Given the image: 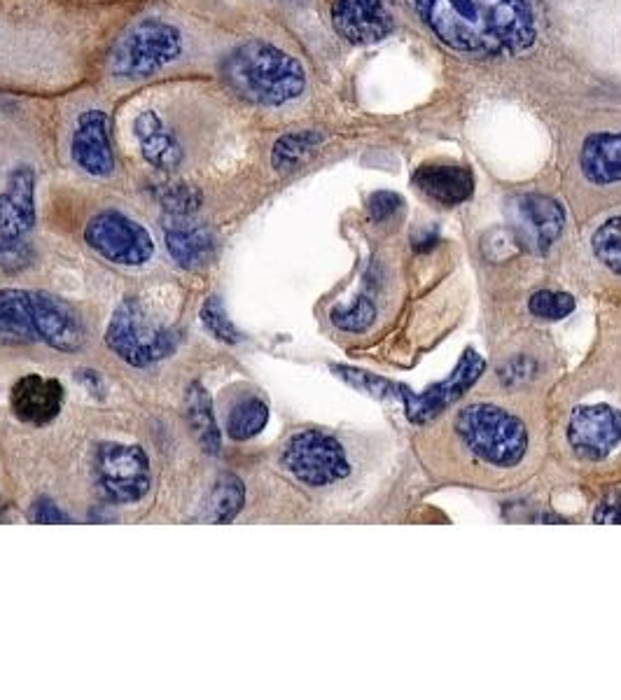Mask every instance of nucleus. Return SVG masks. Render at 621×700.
I'll return each instance as SVG.
<instances>
[{
	"instance_id": "26",
	"label": "nucleus",
	"mask_w": 621,
	"mask_h": 700,
	"mask_svg": "<svg viewBox=\"0 0 621 700\" xmlns=\"http://www.w3.org/2000/svg\"><path fill=\"white\" fill-rule=\"evenodd\" d=\"M376 320V304L369 297H358L353 304L337 306L332 311V322L344 332H367Z\"/></svg>"
},
{
	"instance_id": "4",
	"label": "nucleus",
	"mask_w": 621,
	"mask_h": 700,
	"mask_svg": "<svg viewBox=\"0 0 621 700\" xmlns=\"http://www.w3.org/2000/svg\"><path fill=\"white\" fill-rule=\"evenodd\" d=\"M453 434L479 465L500 472L519 467L530 451L526 420L491 402L463 406L453 420Z\"/></svg>"
},
{
	"instance_id": "32",
	"label": "nucleus",
	"mask_w": 621,
	"mask_h": 700,
	"mask_svg": "<svg viewBox=\"0 0 621 700\" xmlns=\"http://www.w3.org/2000/svg\"><path fill=\"white\" fill-rule=\"evenodd\" d=\"M402 206V196H397L395 192H376L369 199V213L376 222H386L393 217Z\"/></svg>"
},
{
	"instance_id": "12",
	"label": "nucleus",
	"mask_w": 621,
	"mask_h": 700,
	"mask_svg": "<svg viewBox=\"0 0 621 700\" xmlns=\"http://www.w3.org/2000/svg\"><path fill=\"white\" fill-rule=\"evenodd\" d=\"M514 234L535 252H547L565 229L561 203L544 194H523L514 201Z\"/></svg>"
},
{
	"instance_id": "15",
	"label": "nucleus",
	"mask_w": 621,
	"mask_h": 700,
	"mask_svg": "<svg viewBox=\"0 0 621 700\" xmlns=\"http://www.w3.org/2000/svg\"><path fill=\"white\" fill-rule=\"evenodd\" d=\"M64 385L57 378L26 374L12 385L10 406L22 423L43 427L50 425L64 406Z\"/></svg>"
},
{
	"instance_id": "11",
	"label": "nucleus",
	"mask_w": 621,
	"mask_h": 700,
	"mask_svg": "<svg viewBox=\"0 0 621 700\" xmlns=\"http://www.w3.org/2000/svg\"><path fill=\"white\" fill-rule=\"evenodd\" d=\"M484 369L486 362L481 360V355L474 353V350H467V353L460 357L458 367L451 371V376L446 378V381L437 383L435 388H430L418 397L404 390L402 399L404 406H407L409 418L414 420V423H428V420L439 416V413L449 409L453 402H458V399L479 381Z\"/></svg>"
},
{
	"instance_id": "25",
	"label": "nucleus",
	"mask_w": 621,
	"mask_h": 700,
	"mask_svg": "<svg viewBox=\"0 0 621 700\" xmlns=\"http://www.w3.org/2000/svg\"><path fill=\"white\" fill-rule=\"evenodd\" d=\"M591 250L603 269L621 278V215L610 217L593 231Z\"/></svg>"
},
{
	"instance_id": "7",
	"label": "nucleus",
	"mask_w": 621,
	"mask_h": 700,
	"mask_svg": "<svg viewBox=\"0 0 621 700\" xmlns=\"http://www.w3.org/2000/svg\"><path fill=\"white\" fill-rule=\"evenodd\" d=\"M283 467L302 481L304 486L325 488L351 472V462L344 446L332 434L320 430H304L292 437L283 448Z\"/></svg>"
},
{
	"instance_id": "33",
	"label": "nucleus",
	"mask_w": 621,
	"mask_h": 700,
	"mask_svg": "<svg viewBox=\"0 0 621 700\" xmlns=\"http://www.w3.org/2000/svg\"><path fill=\"white\" fill-rule=\"evenodd\" d=\"M29 521L33 523H71L66 511H61L57 504L47 497H40V500L33 502V507L29 509Z\"/></svg>"
},
{
	"instance_id": "29",
	"label": "nucleus",
	"mask_w": 621,
	"mask_h": 700,
	"mask_svg": "<svg viewBox=\"0 0 621 700\" xmlns=\"http://www.w3.org/2000/svg\"><path fill=\"white\" fill-rule=\"evenodd\" d=\"M157 196L169 215H192L201 206V194L190 185H164Z\"/></svg>"
},
{
	"instance_id": "17",
	"label": "nucleus",
	"mask_w": 621,
	"mask_h": 700,
	"mask_svg": "<svg viewBox=\"0 0 621 700\" xmlns=\"http://www.w3.org/2000/svg\"><path fill=\"white\" fill-rule=\"evenodd\" d=\"M579 168L591 185L610 187L621 182V131L586 136L579 152Z\"/></svg>"
},
{
	"instance_id": "24",
	"label": "nucleus",
	"mask_w": 621,
	"mask_h": 700,
	"mask_svg": "<svg viewBox=\"0 0 621 700\" xmlns=\"http://www.w3.org/2000/svg\"><path fill=\"white\" fill-rule=\"evenodd\" d=\"M269 423V406L260 397H246L234 406L227 418V434L234 441H248Z\"/></svg>"
},
{
	"instance_id": "27",
	"label": "nucleus",
	"mask_w": 621,
	"mask_h": 700,
	"mask_svg": "<svg viewBox=\"0 0 621 700\" xmlns=\"http://www.w3.org/2000/svg\"><path fill=\"white\" fill-rule=\"evenodd\" d=\"M528 308L540 320H563L575 311V299L565 292L540 290L528 299Z\"/></svg>"
},
{
	"instance_id": "30",
	"label": "nucleus",
	"mask_w": 621,
	"mask_h": 700,
	"mask_svg": "<svg viewBox=\"0 0 621 700\" xmlns=\"http://www.w3.org/2000/svg\"><path fill=\"white\" fill-rule=\"evenodd\" d=\"M201 322H204L208 332H211L218 341L225 343H236L239 341V332L232 325V320L227 318L225 306L218 297H208L206 304L201 306Z\"/></svg>"
},
{
	"instance_id": "6",
	"label": "nucleus",
	"mask_w": 621,
	"mask_h": 700,
	"mask_svg": "<svg viewBox=\"0 0 621 700\" xmlns=\"http://www.w3.org/2000/svg\"><path fill=\"white\" fill-rule=\"evenodd\" d=\"M183 54V35L173 24L157 17L136 21L127 33L117 40L110 54V73L115 77H143L157 75L169 63Z\"/></svg>"
},
{
	"instance_id": "20",
	"label": "nucleus",
	"mask_w": 621,
	"mask_h": 700,
	"mask_svg": "<svg viewBox=\"0 0 621 700\" xmlns=\"http://www.w3.org/2000/svg\"><path fill=\"white\" fill-rule=\"evenodd\" d=\"M134 131L141 154L152 166L162 168V171H173V168L183 164V147H180L176 136L166 129L164 119L155 110H143L134 119Z\"/></svg>"
},
{
	"instance_id": "2",
	"label": "nucleus",
	"mask_w": 621,
	"mask_h": 700,
	"mask_svg": "<svg viewBox=\"0 0 621 700\" xmlns=\"http://www.w3.org/2000/svg\"><path fill=\"white\" fill-rule=\"evenodd\" d=\"M80 313L50 292L0 290V343H45L61 353L85 346Z\"/></svg>"
},
{
	"instance_id": "23",
	"label": "nucleus",
	"mask_w": 621,
	"mask_h": 700,
	"mask_svg": "<svg viewBox=\"0 0 621 700\" xmlns=\"http://www.w3.org/2000/svg\"><path fill=\"white\" fill-rule=\"evenodd\" d=\"M323 133L318 131H295L285 133L276 140L274 152H271V164L276 171H295L304 161H309L320 145H323Z\"/></svg>"
},
{
	"instance_id": "5",
	"label": "nucleus",
	"mask_w": 621,
	"mask_h": 700,
	"mask_svg": "<svg viewBox=\"0 0 621 700\" xmlns=\"http://www.w3.org/2000/svg\"><path fill=\"white\" fill-rule=\"evenodd\" d=\"M106 343L131 367H150L178 348V334L169 325L150 318L138 299H124L110 318Z\"/></svg>"
},
{
	"instance_id": "18",
	"label": "nucleus",
	"mask_w": 621,
	"mask_h": 700,
	"mask_svg": "<svg viewBox=\"0 0 621 700\" xmlns=\"http://www.w3.org/2000/svg\"><path fill=\"white\" fill-rule=\"evenodd\" d=\"M190 215H171L169 224L164 222L166 248L171 257L185 269H199L206 266L215 255V241L211 231L192 224L187 220Z\"/></svg>"
},
{
	"instance_id": "10",
	"label": "nucleus",
	"mask_w": 621,
	"mask_h": 700,
	"mask_svg": "<svg viewBox=\"0 0 621 700\" xmlns=\"http://www.w3.org/2000/svg\"><path fill=\"white\" fill-rule=\"evenodd\" d=\"M568 444L577 458L600 462L621 446V411L605 404L579 406L570 413Z\"/></svg>"
},
{
	"instance_id": "13",
	"label": "nucleus",
	"mask_w": 621,
	"mask_h": 700,
	"mask_svg": "<svg viewBox=\"0 0 621 700\" xmlns=\"http://www.w3.org/2000/svg\"><path fill=\"white\" fill-rule=\"evenodd\" d=\"M73 161L82 171L106 178L115 171V152L110 143V122L103 110H87L78 117L71 140Z\"/></svg>"
},
{
	"instance_id": "1",
	"label": "nucleus",
	"mask_w": 621,
	"mask_h": 700,
	"mask_svg": "<svg viewBox=\"0 0 621 700\" xmlns=\"http://www.w3.org/2000/svg\"><path fill=\"white\" fill-rule=\"evenodd\" d=\"M416 7L430 31L458 52L519 54L535 42L526 0H416Z\"/></svg>"
},
{
	"instance_id": "34",
	"label": "nucleus",
	"mask_w": 621,
	"mask_h": 700,
	"mask_svg": "<svg viewBox=\"0 0 621 700\" xmlns=\"http://www.w3.org/2000/svg\"><path fill=\"white\" fill-rule=\"evenodd\" d=\"M596 521L598 523H621V500L600 504V509L596 511Z\"/></svg>"
},
{
	"instance_id": "16",
	"label": "nucleus",
	"mask_w": 621,
	"mask_h": 700,
	"mask_svg": "<svg viewBox=\"0 0 621 700\" xmlns=\"http://www.w3.org/2000/svg\"><path fill=\"white\" fill-rule=\"evenodd\" d=\"M36 224V173L19 166L10 173L8 189L0 194V241L22 238Z\"/></svg>"
},
{
	"instance_id": "9",
	"label": "nucleus",
	"mask_w": 621,
	"mask_h": 700,
	"mask_svg": "<svg viewBox=\"0 0 621 700\" xmlns=\"http://www.w3.org/2000/svg\"><path fill=\"white\" fill-rule=\"evenodd\" d=\"M96 476L110 500L134 504L150 490V458L136 444H103L96 453Z\"/></svg>"
},
{
	"instance_id": "28",
	"label": "nucleus",
	"mask_w": 621,
	"mask_h": 700,
	"mask_svg": "<svg viewBox=\"0 0 621 700\" xmlns=\"http://www.w3.org/2000/svg\"><path fill=\"white\" fill-rule=\"evenodd\" d=\"M339 378H344L346 383H351L353 388H358L362 392H369V395L376 397H402L404 388L400 385L386 381V378L372 376L367 374V371H358V369H348V367H334Z\"/></svg>"
},
{
	"instance_id": "22",
	"label": "nucleus",
	"mask_w": 621,
	"mask_h": 700,
	"mask_svg": "<svg viewBox=\"0 0 621 700\" xmlns=\"http://www.w3.org/2000/svg\"><path fill=\"white\" fill-rule=\"evenodd\" d=\"M246 502V486L236 474H220L206 500L201 518L208 523H232Z\"/></svg>"
},
{
	"instance_id": "14",
	"label": "nucleus",
	"mask_w": 621,
	"mask_h": 700,
	"mask_svg": "<svg viewBox=\"0 0 621 700\" xmlns=\"http://www.w3.org/2000/svg\"><path fill=\"white\" fill-rule=\"evenodd\" d=\"M332 24L351 45H372L395 28L383 0H334Z\"/></svg>"
},
{
	"instance_id": "19",
	"label": "nucleus",
	"mask_w": 621,
	"mask_h": 700,
	"mask_svg": "<svg viewBox=\"0 0 621 700\" xmlns=\"http://www.w3.org/2000/svg\"><path fill=\"white\" fill-rule=\"evenodd\" d=\"M414 185L428 196L430 201L442 206H458L474 192V175L470 168L453 164H425L416 168Z\"/></svg>"
},
{
	"instance_id": "3",
	"label": "nucleus",
	"mask_w": 621,
	"mask_h": 700,
	"mask_svg": "<svg viewBox=\"0 0 621 700\" xmlns=\"http://www.w3.org/2000/svg\"><path fill=\"white\" fill-rule=\"evenodd\" d=\"M222 80L243 101L257 105H285L306 89L304 66L276 45L248 40L222 61Z\"/></svg>"
},
{
	"instance_id": "21",
	"label": "nucleus",
	"mask_w": 621,
	"mask_h": 700,
	"mask_svg": "<svg viewBox=\"0 0 621 700\" xmlns=\"http://www.w3.org/2000/svg\"><path fill=\"white\" fill-rule=\"evenodd\" d=\"M185 418L190 423V430L197 439V444L208 455H218L222 448V434L215 423L213 399L201 383H192L185 395Z\"/></svg>"
},
{
	"instance_id": "8",
	"label": "nucleus",
	"mask_w": 621,
	"mask_h": 700,
	"mask_svg": "<svg viewBox=\"0 0 621 700\" xmlns=\"http://www.w3.org/2000/svg\"><path fill=\"white\" fill-rule=\"evenodd\" d=\"M85 241L108 262L120 266H143L155 255L150 231L117 210H103L85 229Z\"/></svg>"
},
{
	"instance_id": "31",
	"label": "nucleus",
	"mask_w": 621,
	"mask_h": 700,
	"mask_svg": "<svg viewBox=\"0 0 621 700\" xmlns=\"http://www.w3.org/2000/svg\"><path fill=\"white\" fill-rule=\"evenodd\" d=\"M33 262V250L22 238H5L0 241V269L19 271Z\"/></svg>"
}]
</instances>
